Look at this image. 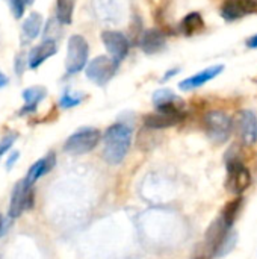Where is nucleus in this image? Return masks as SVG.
I'll list each match as a JSON object with an SVG mask.
<instances>
[{
  "mask_svg": "<svg viewBox=\"0 0 257 259\" xmlns=\"http://www.w3.org/2000/svg\"><path fill=\"white\" fill-rule=\"evenodd\" d=\"M133 131L127 123H115L109 126L103 137V158L108 164L117 165L123 162L130 150Z\"/></svg>",
  "mask_w": 257,
  "mask_h": 259,
  "instance_id": "f257e3e1",
  "label": "nucleus"
},
{
  "mask_svg": "<svg viewBox=\"0 0 257 259\" xmlns=\"http://www.w3.org/2000/svg\"><path fill=\"white\" fill-rule=\"evenodd\" d=\"M91 5L95 18L105 26H120L132 12L130 0H92Z\"/></svg>",
  "mask_w": 257,
  "mask_h": 259,
  "instance_id": "f03ea898",
  "label": "nucleus"
},
{
  "mask_svg": "<svg viewBox=\"0 0 257 259\" xmlns=\"http://www.w3.org/2000/svg\"><path fill=\"white\" fill-rule=\"evenodd\" d=\"M203 126L208 134V137L217 143V144H224L229 141L232 131H233V120L229 114L224 111H209L203 117Z\"/></svg>",
  "mask_w": 257,
  "mask_h": 259,
  "instance_id": "7ed1b4c3",
  "label": "nucleus"
},
{
  "mask_svg": "<svg viewBox=\"0 0 257 259\" xmlns=\"http://www.w3.org/2000/svg\"><path fill=\"white\" fill-rule=\"evenodd\" d=\"M101 134L95 127H80L64 143V152L70 155H85L92 152L100 143Z\"/></svg>",
  "mask_w": 257,
  "mask_h": 259,
  "instance_id": "20e7f679",
  "label": "nucleus"
},
{
  "mask_svg": "<svg viewBox=\"0 0 257 259\" xmlns=\"http://www.w3.org/2000/svg\"><path fill=\"white\" fill-rule=\"evenodd\" d=\"M33 205H35L33 184H30L24 178V179L18 181L12 190L11 202H9V208H8V215H9V219L15 220L23 212L33 209Z\"/></svg>",
  "mask_w": 257,
  "mask_h": 259,
  "instance_id": "39448f33",
  "label": "nucleus"
},
{
  "mask_svg": "<svg viewBox=\"0 0 257 259\" xmlns=\"http://www.w3.org/2000/svg\"><path fill=\"white\" fill-rule=\"evenodd\" d=\"M89 56V46L88 41L82 35H71L67 46V59H65V70L67 74H77L88 65Z\"/></svg>",
  "mask_w": 257,
  "mask_h": 259,
  "instance_id": "423d86ee",
  "label": "nucleus"
},
{
  "mask_svg": "<svg viewBox=\"0 0 257 259\" xmlns=\"http://www.w3.org/2000/svg\"><path fill=\"white\" fill-rule=\"evenodd\" d=\"M251 181L253 179L250 170L236 155H232V158L227 159V191L233 196H241L244 191L250 188Z\"/></svg>",
  "mask_w": 257,
  "mask_h": 259,
  "instance_id": "0eeeda50",
  "label": "nucleus"
},
{
  "mask_svg": "<svg viewBox=\"0 0 257 259\" xmlns=\"http://www.w3.org/2000/svg\"><path fill=\"white\" fill-rule=\"evenodd\" d=\"M120 64H117L111 56H97L88 62L85 74L86 77L98 87H105L118 71Z\"/></svg>",
  "mask_w": 257,
  "mask_h": 259,
  "instance_id": "6e6552de",
  "label": "nucleus"
},
{
  "mask_svg": "<svg viewBox=\"0 0 257 259\" xmlns=\"http://www.w3.org/2000/svg\"><path fill=\"white\" fill-rule=\"evenodd\" d=\"M101 41H103L108 53L111 55V58L117 64H121L126 59V56L129 55L130 41H129V38L123 32L105 30V32H101Z\"/></svg>",
  "mask_w": 257,
  "mask_h": 259,
  "instance_id": "1a4fd4ad",
  "label": "nucleus"
},
{
  "mask_svg": "<svg viewBox=\"0 0 257 259\" xmlns=\"http://www.w3.org/2000/svg\"><path fill=\"white\" fill-rule=\"evenodd\" d=\"M226 21H236L242 17L257 14V0H224L220 9Z\"/></svg>",
  "mask_w": 257,
  "mask_h": 259,
  "instance_id": "9d476101",
  "label": "nucleus"
},
{
  "mask_svg": "<svg viewBox=\"0 0 257 259\" xmlns=\"http://www.w3.org/2000/svg\"><path fill=\"white\" fill-rule=\"evenodd\" d=\"M185 118L183 109H167V111H156L144 117V126L147 129H167L171 126L179 124Z\"/></svg>",
  "mask_w": 257,
  "mask_h": 259,
  "instance_id": "9b49d317",
  "label": "nucleus"
},
{
  "mask_svg": "<svg viewBox=\"0 0 257 259\" xmlns=\"http://www.w3.org/2000/svg\"><path fill=\"white\" fill-rule=\"evenodd\" d=\"M230 231H232V228H229L221 217H218L211 225V228L206 231V250L209 252V255L217 256L218 250L221 249L223 243L229 237Z\"/></svg>",
  "mask_w": 257,
  "mask_h": 259,
  "instance_id": "f8f14e48",
  "label": "nucleus"
},
{
  "mask_svg": "<svg viewBox=\"0 0 257 259\" xmlns=\"http://www.w3.org/2000/svg\"><path fill=\"white\" fill-rule=\"evenodd\" d=\"M239 138L245 146L257 143V115L250 109H242L238 115Z\"/></svg>",
  "mask_w": 257,
  "mask_h": 259,
  "instance_id": "ddd939ff",
  "label": "nucleus"
},
{
  "mask_svg": "<svg viewBox=\"0 0 257 259\" xmlns=\"http://www.w3.org/2000/svg\"><path fill=\"white\" fill-rule=\"evenodd\" d=\"M167 46V35L161 29H147L139 38V47L145 55H156Z\"/></svg>",
  "mask_w": 257,
  "mask_h": 259,
  "instance_id": "4468645a",
  "label": "nucleus"
},
{
  "mask_svg": "<svg viewBox=\"0 0 257 259\" xmlns=\"http://www.w3.org/2000/svg\"><path fill=\"white\" fill-rule=\"evenodd\" d=\"M223 70H224V65H223V64L208 67V68L201 70L200 73H197V74H194V76H191V77L182 80V82L179 83V88H180L182 91H191V90L200 88V87H203L204 83H208L209 80L215 79L218 74H221Z\"/></svg>",
  "mask_w": 257,
  "mask_h": 259,
  "instance_id": "2eb2a0df",
  "label": "nucleus"
},
{
  "mask_svg": "<svg viewBox=\"0 0 257 259\" xmlns=\"http://www.w3.org/2000/svg\"><path fill=\"white\" fill-rule=\"evenodd\" d=\"M58 53L56 41L53 39H44L41 44L32 47L27 56V67L29 68H38L42 62H45L50 56Z\"/></svg>",
  "mask_w": 257,
  "mask_h": 259,
  "instance_id": "dca6fc26",
  "label": "nucleus"
},
{
  "mask_svg": "<svg viewBox=\"0 0 257 259\" xmlns=\"http://www.w3.org/2000/svg\"><path fill=\"white\" fill-rule=\"evenodd\" d=\"M21 96H23L24 105L18 111V115H27V114H33L36 111L38 105L45 99L47 90L44 87H41V85H35V87L26 88Z\"/></svg>",
  "mask_w": 257,
  "mask_h": 259,
  "instance_id": "f3484780",
  "label": "nucleus"
},
{
  "mask_svg": "<svg viewBox=\"0 0 257 259\" xmlns=\"http://www.w3.org/2000/svg\"><path fill=\"white\" fill-rule=\"evenodd\" d=\"M153 105L156 106L158 111L183 109V106H185L183 100L168 88H161L153 93Z\"/></svg>",
  "mask_w": 257,
  "mask_h": 259,
  "instance_id": "a211bd4d",
  "label": "nucleus"
},
{
  "mask_svg": "<svg viewBox=\"0 0 257 259\" xmlns=\"http://www.w3.org/2000/svg\"><path fill=\"white\" fill-rule=\"evenodd\" d=\"M56 165V155L53 152H48L45 156L39 158L36 162H33L29 170H27V175H26V179L30 182V184H35L38 179H41L42 176L48 175Z\"/></svg>",
  "mask_w": 257,
  "mask_h": 259,
  "instance_id": "6ab92c4d",
  "label": "nucleus"
},
{
  "mask_svg": "<svg viewBox=\"0 0 257 259\" xmlns=\"http://www.w3.org/2000/svg\"><path fill=\"white\" fill-rule=\"evenodd\" d=\"M206 24L200 12H189L182 21H180V30L186 36L198 35L204 30Z\"/></svg>",
  "mask_w": 257,
  "mask_h": 259,
  "instance_id": "aec40b11",
  "label": "nucleus"
},
{
  "mask_svg": "<svg viewBox=\"0 0 257 259\" xmlns=\"http://www.w3.org/2000/svg\"><path fill=\"white\" fill-rule=\"evenodd\" d=\"M42 27V17L38 12H30L29 17L23 21L21 30H23V36L26 41H32L35 39Z\"/></svg>",
  "mask_w": 257,
  "mask_h": 259,
  "instance_id": "412c9836",
  "label": "nucleus"
},
{
  "mask_svg": "<svg viewBox=\"0 0 257 259\" xmlns=\"http://www.w3.org/2000/svg\"><path fill=\"white\" fill-rule=\"evenodd\" d=\"M76 0H56V20L61 24H71Z\"/></svg>",
  "mask_w": 257,
  "mask_h": 259,
  "instance_id": "4be33fe9",
  "label": "nucleus"
},
{
  "mask_svg": "<svg viewBox=\"0 0 257 259\" xmlns=\"http://www.w3.org/2000/svg\"><path fill=\"white\" fill-rule=\"evenodd\" d=\"M241 206H242V197H239V196H238L235 200L229 202V203L224 206V209H223V212H221L220 217L224 220V223H226L229 228H233V223H235L236 217L239 215Z\"/></svg>",
  "mask_w": 257,
  "mask_h": 259,
  "instance_id": "5701e85b",
  "label": "nucleus"
},
{
  "mask_svg": "<svg viewBox=\"0 0 257 259\" xmlns=\"http://www.w3.org/2000/svg\"><path fill=\"white\" fill-rule=\"evenodd\" d=\"M85 99V94L83 93H76V91H71L70 88H67L61 99H59V106L62 109H71L77 105H80Z\"/></svg>",
  "mask_w": 257,
  "mask_h": 259,
  "instance_id": "b1692460",
  "label": "nucleus"
},
{
  "mask_svg": "<svg viewBox=\"0 0 257 259\" xmlns=\"http://www.w3.org/2000/svg\"><path fill=\"white\" fill-rule=\"evenodd\" d=\"M17 138H18V134H15V132H8L6 135L2 137V140H0V158H3L12 149Z\"/></svg>",
  "mask_w": 257,
  "mask_h": 259,
  "instance_id": "393cba45",
  "label": "nucleus"
},
{
  "mask_svg": "<svg viewBox=\"0 0 257 259\" xmlns=\"http://www.w3.org/2000/svg\"><path fill=\"white\" fill-rule=\"evenodd\" d=\"M236 241H238V235H236L235 232H230V234H229V237L226 238V241L223 243L221 249L218 250L217 256H224V255H227L229 252H232V250H233V247L236 246Z\"/></svg>",
  "mask_w": 257,
  "mask_h": 259,
  "instance_id": "a878e982",
  "label": "nucleus"
},
{
  "mask_svg": "<svg viewBox=\"0 0 257 259\" xmlns=\"http://www.w3.org/2000/svg\"><path fill=\"white\" fill-rule=\"evenodd\" d=\"M8 5H9V9L14 15L15 20H20L24 14V0H6Z\"/></svg>",
  "mask_w": 257,
  "mask_h": 259,
  "instance_id": "bb28decb",
  "label": "nucleus"
},
{
  "mask_svg": "<svg viewBox=\"0 0 257 259\" xmlns=\"http://www.w3.org/2000/svg\"><path fill=\"white\" fill-rule=\"evenodd\" d=\"M26 61H27V58H26L24 53H20V55L15 56V73H17V76L23 74L24 67H26Z\"/></svg>",
  "mask_w": 257,
  "mask_h": 259,
  "instance_id": "cd10ccee",
  "label": "nucleus"
},
{
  "mask_svg": "<svg viewBox=\"0 0 257 259\" xmlns=\"http://www.w3.org/2000/svg\"><path fill=\"white\" fill-rule=\"evenodd\" d=\"M18 158H20V153L17 152V150H12L9 155H8V158H6V162H5V168L8 170V171H11L14 167H15V164H17V161H18Z\"/></svg>",
  "mask_w": 257,
  "mask_h": 259,
  "instance_id": "c85d7f7f",
  "label": "nucleus"
},
{
  "mask_svg": "<svg viewBox=\"0 0 257 259\" xmlns=\"http://www.w3.org/2000/svg\"><path fill=\"white\" fill-rule=\"evenodd\" d=\"M247 47H250V49H257V33L256 35H253V36H250V38L247 39Z\"/></svg>",
  "mask_w": 257,
  "mask_h": 259,
  "instance_id": "c756f323",
  "label": "nucleus"
},
{
  "mask_svg": "<svg viewBox=\"0 0 257 259\" xmlns=\"http://www.w3.org/2000/svg\"><path fill=\"white\" fill-rule=\"evenodd\" d=\"M179 71H180V68H171V70H168V71H167V74L164 76V79H162V80H168L170 77L176 76V74H177Z\"/></svg>",
  "mask_w": 257,
  "mask_h": 259,
  "instance_id": "7c9ffc66",
  "label": "nucleus"
},
{
  "mask_svg": "<svg viewBox=\"0 0 257 259\" xmlns=\"http://www.w3.org/2000/svg\"><path fill=\"white\" fill-rule=\"evenodd\" d=\"M8 83H9V79H8V76H6L5 73H2V71H0V88H5Z\"/></svg>",
  "mask_w": 257,
  "mask_h": 259,
  "instance_id": "2f4dec72",
  "label": "nucleus"
},
{
  "mask_svg": "<svg viewBox=\"0 0 257 259\" xmlns=\"http://www.w3.org/2000/svg\"><path fill=\"white\" fill-rule=\"evenodd\" d=\"M3 232V217L0 215V234Z\"/></svg>",
  "mask_w": 257,
  "mask_h": 259,
  "instance_id": "473e14b6",
  "label": "nucleus"
},
{
  "mask_svg": "<svg viewBox=\"0 0 257 259\" xmlns=\"http://www.w3.org/2000/svg\"><path fill=\"white\" fill-rule=\"evenodd\" d=\"M33 2H35V0H24V3H26V5H32Z\"/></svg>",
  "mask_w": 257,
  "mask_h": 259,
  "instance_id": "72a5a7b5",
  "label": "nucleus"
},
{
  "mask_svg": "<svg viewBox=\"0 0 257 259\" xmlns=\"http://www.w3.org/2000/svg\"><path fill=\"white\" fill-rule=\"evenodd\" d=\"M194 259H209L208 256H197V258H194Z\"/></svg>",
  "mask_w": 257,
  "mask_h": 259,
  "instance_id": "f704fd0d",
  "label": "nucleus"
},
{
  "mask_svg": "<svg viewBox=\"0 0 257 259\" xmlns=\"http://www.w3.org/2000/svg\"><path fill=\"white\" fill-rule=\"evenodd\" d=\"M0 259H2V258H0Z\"/></svg>",
  "mask_w": 257,
  "mask_h": 259,
  "instance_id": "c9c22d12",
  "label": "nucleus"
}]
</instances>
